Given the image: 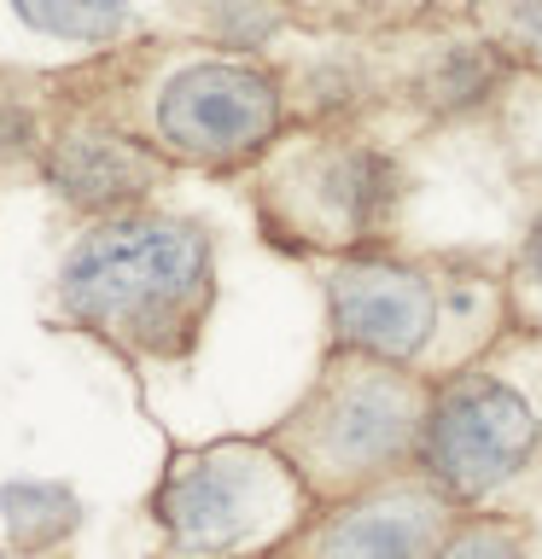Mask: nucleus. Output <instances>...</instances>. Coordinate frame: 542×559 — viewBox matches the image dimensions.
Returning a JSON list of instances; mask_svg holds the SVG:
<instances>
[{
	"label": "nucleus",
	"mask_w": 542,
	"mask_h": 559,
	"mask_svg": "<svg viewBox=\"0 0 542 559\" xmlns=\"http://www.w3.org/2000/svg\"><path fill=\"white\" fill-rule=\"evenodd\" d=\"M216 297V245L181 216H111L70 245L59 304L134 356H187Z\"/></svg>",
	"instance_id": "nucleus-1"
},
{
	"label": "nucleus",
	"mask_w": 542,
	"mask_h": 559,
	"mask_svg": "<svg viewBox=\"0 0 542 559\" xmlns=\"http://www.w3.org/2000/svg\"><path fill=\"white\" fill-rule=\"evenodd\" d=\"M432 379L332 349L297 408L269 431V449L297 472L315 507L350 501L420 466Z\"/></svg>",
	"instance_id": "nucleus-2"
},
{
	"label": "nucleus",
	"mask_w": 542,
	"mask_h": 559,
	"mask_svg": "<svg viewBox=\"0 0 542 559\" xmlns=\"http://www.w3.org/2000/svg\"><path fill=\"white\" fill-rule=\"evenodd\" d=\"M175 559H234L286 548L309 519V489L269 443H210L175 454L152 501Z\"/></svg>",
	"instance_id": "nucleus-3"
},
{
	"label": "nucleus",
	"mask_w": 542,
	"mask_h": 559,
	"mask_svg": "<svg viewBox=\"0 0 542 559\" xmlns=\"http://www.w3.org/2000/svg\"><path fill=\"white\" fill-rule=\"evenodd\" d=\"M542 414L537 396L496 361H467L432 384L426 431H420V472L461 507L490 501L496 489L537 466Z\"/></svg>",
	"instance_id": "nucleus-4"
},
{
	"label": "nucleus",
	"mask_w": 542,
	"mask_h": 559,
	"mask_svg": "<svg viewBox=\"0 0 542 559\" xmlns=\"http://www.w3.org/2000/svg\"><path fill=\"white\" fill-rule=\"evenodd\" d=\"M472 314V280L444 274L432 262L409 257H339L327 269V326L332 349L385 361V367H414L437 349L449 321Z\"/></svg>",
	"instance_id": "nucleus-5"
},
{
	"label": "nucleus",
	"mask_w": 542,
	"mask_h": 559,
	"mask_svg": "<svg viewBox=\"0 0 542 559\" xmlns=\"http://www.w3.org/2000/svg\"><path fill=\"white\" fill-rule=\"evenodd\" d=\"M455 524H461V507L414 466L350 501L315 507L280 548V559H437Z\"/></svg>",
	"instance_id": "nucleus-6"
},
{
	"label": "nucleus",
	"mask_w": 542,
	"mask_h": 559,
	"mask_svg": "<svg viewBox=\"0 0 542 559\" xmlns=\"http://www.w3.org/2000/svg\"><path fill=\"white\" fill-rule=\"evenodd\" d=\"M280 129V87L257 64L199 59L181 64L157 94V134L192 164H239Z\"/></svg>",
	"instance_id": "nucleus-7"
},
{
	"label": "nucleus",
	"mask_w": 542,
	"mask_h": 559,
	"mask_svg": "<svg viewBox=\"0 0 542 559\" xmlns=\"http://www.w3.org/2000/svg\"><path fill=\"white\" fill-rule=\"evenodd\" d=\"M286 222L309 245H339L344 257H362V245L385 239L402 199V169L391 152L367 140H327L297 157V169L280 181Z\"/></svg>",
	"instance_id": "nucleus-8"
},
{
	"label": "nucleus",
	"mask_w": 542,
	"mask_h": 559,
	"mask_svg": "<svg viewBox=\"0 0 542 559\" xmlns=\"http://www.w3.org/2000/svg\"><path fill=\"white\" fill-rule=\"evenodd\" d=\"M47 181L76 210H129L157 187V157L140 152L129 134L76 129V134L52 140Z\"/></svg>",
	"instance_id": "nucleus-9"
},
{
	"label": "nucleus",
	"mask_w": 542,
	"mask_h": 559,
	"mask_svg": "<svg viewBox=\"0 0 542 559\" xmlns=\"http://www.w3.org/2000/svg\"><path fill=\"white\" fill-rule=\"evenodd\" d=\"M502 82V52L484 41H444L414 64L409 99L432 117H461L472 105H484Z\"/></svg>",
	"instance_id": "nucleus-10"
},
{
	"label": "nucleus",
	"mask_w": 542,
	"mask_h": 559,
	"mask_svg": "<svg viewBox=\"0 0 542 559\" xmlns=\"http://www.w3.org/2000/svg\"><path fill=\"white\" fill-rule=\"evenodd\" d=\"M0 507H7L12 542L24 554L52 548L59 536L76 531V496L64 484H7L0 489Z\"/></svg>",
	"instance_id": "nucleus-11"
},
{
	"label": "nucleus",
	"mask_w": 542,
	"mask_h": 559,
	"mask_svg": "<svg viewBox=\"0 0 542 559\" xmlns=\"http://www.w3.org/2000/svg\"><path fill=\"white\" fill-rule=\"evenodd\" d=\"M12 12L59 41H111L129 24V0H12Z\"/></svg>",
	"instance_id": "nucleus-12"
},
{
	"label": "nucleus",
	"mask_w": 542,
	"mask_h": 559,
	"mask_svg": "<svg viewBox=\"0 0 542 559\" xmlns=\"http://www.w3.org/2000/svg\"><path fill=\"white\" fill-rule=\"evenodd\" d=\"M437 559H531V548L502 519H461L449 531V542L437 548Z\"/></svg>",
	"instance_id": "nucleus-13"
},
{
	"label": "nucleus",
	"mask_w": 542,
	"mask_h": 559,
	"mask_svg": "<svg viewBox=\"0 0 542 559\" xmlns=\"http://www.w3.org/2000/svg\"><path fill=\"white\" fill-rule=\"evenodd\" d=\"M496 35H502L514 52H525V59L542 64V0H507Z\"/></svg>",
	"instance_id": "nucleus-14"
},
{
	"label": "nucleus",
	"mask_w": 542,
	"mask_h": 559,
	"mask_svg": "<svg viewBox=\"0 0 542 559\" xmlns=\"http://www.w3.org/2000/svg\"><path fill=\"white\" fill-rule=\"evenodd\" d=\"M30 146V117L17 111L12 99H0V164H7V157H17Z\"/></svg>",
	"instance_id": "nucleus-15"
},
{
	"label": "nucleus",
	"mask_w": 542,
	"mask_h": 559,
	"mask_svg": "<svg viewBox=\"0 0 542 559\" xmlns=\"http://www.w3.org/2000/svg\"><path fill=\"white\" fill-rule=\"evenodd\" d=\"M519 280L525 286H542V216L531 222V234L519 245Z\"/></svg>",
	"instance_id": "nucleus-16"
},
{
	"label": "nucleus",
	"mask_w": 542,
	"mask_h": 559,
	"mask_svg": "<svg viewBox=\"0 0 542 559\" xmlns=\"http://www.w3.org/2000/svg\"><path fill=\"white\" fill-rule=\"evenodd\" d=\"M0 559H7V554H0Z\"/></svg>",
	"instance_id": "nucleus-17"
}]
</instances>
